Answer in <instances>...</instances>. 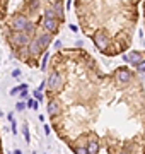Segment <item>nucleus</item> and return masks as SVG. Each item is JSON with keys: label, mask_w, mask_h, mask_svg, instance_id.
<instances>
[{"label": "nucleus", "mask_w": 145, "mask_h": 154, "mask_svg": "<svg viewBox=\"0 0 145 154\" xmlns=\"http://www.w3.org/2000/svg\"><path fill=\"white\" fill-rule=\"evenodd\" d=\"M58 24L60 22L56 21V19H48V17H43V29H45V33H56L58 31Z\"/></svg>", "instance_id": "nucleus-7"}, {"label": "nucleus", "mask_w": 145, "mask_h": 154, "mask_svg": "<svg viewBox=\"0 0 145 154\" xmlns=\"http://www.w3.org/2000/svg\"><path fill=\"white\" fill-rule=\"evenodd\" d=\"M60 113H61V105L58 103V99L50 98V101H48V115L51 118H56V116H60Z\"/></svg>", "instance_id": "nucleus-6"}, {"label": "nucleus", "mask_w": 145, "mask_h": 154, "mask_svg": "<svg viewBox=\"0 0 145 154\" xmlns=\"http://www.w3.org/2000/svg\"><path fill=\"white\" fill-rule=\"evenodd\" d=\"M22 135H24V139H26V142H29V130H28V125L24 123V127H22Z\"/></svg>", "instance_id": "nucleus-16"}, {"label": "nucleus", "mask_w": 145, "mask_h": 154, "mask_svg": "<svg viewBox=\"0 0 145 154\" xmlns=\"http://www.w3.org/2000/svg\"><path fill=\"white\" fill-rule=\"evenodd\" d=\"M16 108H17V110H19V111H22L24 108H26V103H24V101H19V103H17V106H16Z\"/></svg>", "instance_id": "nucleus-19"}, {"label": "nucleus", "mask_w": 145, "mask_h": 154, "mask_svg": "<svg viewBox=\"0 0 145 154\" xmlns=\"http://www.w3.org/2000/svg\"><path fill=\"white\" fill-rule=\"evenodd\" d=\"M12 75H14V77H19V75H21V72H19V70H14V72H12Z\"/></svg>", "instance_id": "nucleus-22"}, {"label": "nucleus", "mask_w": 145, "mask_h": 154, "mask_svg": "<svg viewBox=\"0 0 145 154\" xmlns=\"http://www.w3.org/2000/svg\"><path fill=\"white\" fill-rule=\"evenodd\" d=\"M135 69H137V72H140V74H145V60H142Z\"/></svg>", "instance_id": "nucleus-14"}, {"label": "nucleus", "mask_w": 145, "mask_h": 154, "mask_svg": "<svg viewBox=\"0 0 145 154\" xmlns=\"http://www.w3.org/2000/svg\"><path fill=\"white\" fill-rule=\"evenodd\" d=\"M113 75H114V81H118L121 86H128V84L133 81V74H132V70H128L126 67H118Z\"/></svg>", "instance_id": "nucleus-3"}, {"label": "nucleus", "mask_w": 145, "mask_h": 154, "mask_svg": "<svg viewBox=\"0 0 145 154\" xmlns=\"http://www.w3.org/2000/svg\"><path fill=\"white\" fill-rule=\"evenodd\" d=\"M92 41H94V45L101 50V51H102V53H106V51H108V46H109V38H108L106 33H102V31L96 33L94 36H92Z\"/></svg>", "instance_id": "nucleus-5"}, {"label": "nucleus", "mask_w": 145, "mask_h": 154, "mask_svg": "<svg viewBox=\"0 0 145 154\" xmlns=\"http://www.w3.org/2000/svg\"><path fill=\"white\" fill-rule=\"evenodd\" d=\"M45 17H48V19H56V14L53 12V9H48V11L45 12ZM56 21H58V19H56ZM58 22H60V21H58Z\"/></svg>", "instance_id": "nucleus-13"}, {"label": "nucleus", "mask_w": 145, "mask_h": 154, "mask_svg": "<svg viewBox=\"0 0 145 154\" xmlns=\"http://www.w3.org/2000/svg\"><path fill=\"white\" fill-rule=\"evenodd\" d=\"M34 98L38 99V101H43V93H41V91H39V89H34Z\"/></svg>", "instance_id": "nucleus-17"}, {"label": "nucleus", "mask_w": 145, "mask_h": 154, "mask_svg": "<svg viewBox=\"0 0 145 154\" xmlns=\"http://www.w3.org/2000/svg\"><path fill=\"white\" fill-rule=\"evenodd\" d=\"M85 149H87V154H99L101 151V146H99V140L96 137H90L85 144Z\"/></svg>", "instance_id": "nucleus-9"}, {"label": "nucleus", "mask_w": 145, "mask_h": 154, "mask_svg": "<svg viewBox=\"0 0 145 154\" xmlns=\"http://www.w3.org/2000/svg\"><path fill=\"white\" fill-rule=\"evenodd\" d=\"M24 89H28V86H26V84H21V86H17V88L12 89L10 94H12V96H16L17 93H21V91H24Z\"/></svg>", "instance_id": "nucleus-12"}, {"label": "nucleus", "mask_w": 145, "mask_h": 154, "mask_svg": "<svg viewBox=\"0 0 145 154\" xmlns=\"http://www.w3.org/2000/svg\"><path fill=\"white\" fill-rule=\"evenodd\" d=\"M19 96H21L22 99H26V98H28V89H24V91H21V94H19Z\"/></svg>", "instance_id": "nucleus-20"}, {"label": "nucleus", "mask_w": 145, "mask_h": 154, "mask_svg": "<svg viewBox=\"0 0 145 154\" xmlns=\"http://www.w3.org/2000/svg\"><path fill=\"white\" fill-rule=\"evenodd\" d=\"M142 60H145L144 55H142V51H132V53L128 55V62H130L133 67H137Z\"/></svg>", "instance_id": "nucleus-10"}, {"label": "nucleus", "mask_w": 145, "mask_h": 154, "mask_svg": "<svg viewBox=\"0 0 145 154\" xmlns=\"http://www.w3.org/2000/svg\"><path fill=\"white\" fill-rule=\"evenodd\" d=\"M7 39H9V45H10L14 50L17 48H22V46H28L29 41H31V36L29 34H26L24 31H12L9 36H7Z\"/></svg>", "instance_id": "nucleus-1"}, {"label": "nucleus", "mask_w": 145, "mask_h": 154, "mask_svg": "<svg viewBox=\"0 0 145 154\" xmlns=\"http://www.w3.org/2000/svg\"><path fill=\"white\" fill-rule=\"evenodd\" d=\"M26 105L29 106V108H34L36 110V106H38V103H36V99H28V103Z\"/></svg>", "instance_id": "nucleus-18"}, {"label": "nucleus", "mask_w": 145, "mask_h": 154, "mask_svg": "<svg viewBox=\"0 0 145 154\" xmlns=\"http://www.w3.org/2000/svg\"><path fill=\"white\" fill-rule=\"evenodd\" d=\"M48 51H45V53H43V62H41V69H43V70H45L46 69V62H48Z\"/></svg>", "instance_id": "nucleus-15"}, {"label": "nucleus", "mask_w": 145, "mask_h": 154, "mask_svg": "<svg viewBox=\"0 0 145 154\" xmlns=\"http://www.w3.org/2000/svg\"><path fill=\"white\" fill-rule=\"evenodd\" d=\"M63 86V77L58 70H53L48 75V81H46V88H48V94L53 98V93H58Z\"/></svg>", "instance_id": "nucleus-2"}, {"label": "nucleus", "mask_w": 145, "mask_h": 154, "mask_svg": "<svg viewBox=\"0 0 145 154\" xmlns=\"http://www.w3.org/2000/svg\"><path fill=\"white\" fill-rule=\"evenodd\" d=\"M28 24H29L28 17L22 16V14H16L10 19V22H9V28H10V31H24Z\"/></svg>", "instance_id": "nucleus-4"}, {"label": "nucleus", "mask_w": 145, "mask_h": 154, "mask_svg": "<svg viewBox=\"0 0 145 154\" xmlns=\"http://www.w3.org/2000/svg\"><path fill=\"white\" fill-rule=\"evenodd\" d=\"M38 5H39V0H33V2H31V9H36Z\"/></svg>", "instance_id": "nucleus-21"}, {"label": "nucleus", "mask_w": 145, "mask_h": 154, "mask_svg": "<svg viewBox=\"0 0 145 154\" xmlns=\"http://www.w3.org/2000/svg\"><path fill=\"white\" fill-rule=\"evenodd\" d=\"M55 2H61V0H55Z\"/></svg>", "instance_id": "nucleus-24"}, {"label": "nucleus", "mask_w": 145, "mask_h": 154, "mask_svg": "<svg viewBox=\"0 0 145 154\" xmlns=\"http://www.w3.org/2000/svg\"><path fill=\"white\" fill-rule=\"evenodd\" d=\"M36 39H38V43H39V46H41V50H43V51H46V48L50 46L53 36H51L50 33H45V31H43V33L36 34Z\"/></svg>", "instance_id": "nucleus-8"}, {"label": "nucleus", "mask_w": 145, "mask_h": 154, "mask_svg": "<svg viewBox=\"0 0 145 154\" xmlns=\"http://www.w3.org/2000/svg\"><path fill=\"white\" fill-rule=\"evenodd\" d=\"M14 154H22V152H21V151H17V149H16V151H14Z\"/></svg>", "instance_id": "nucleus-23"}, {"label": "nucleus", "mask_w": 145, "mask_h": 154, "mask_svg": "<svg viewBox=\"0 0 145 154\" xmlns=\"http://www.w3.org/2000/svg\"><path fill=\"white\" fill-rule=\"evenodd\" d=\"M70 147H72V151L75 154H87V149L84 146H70Z\"/></svg>", "instance_id": "nucleus-11"}]
</instances>
